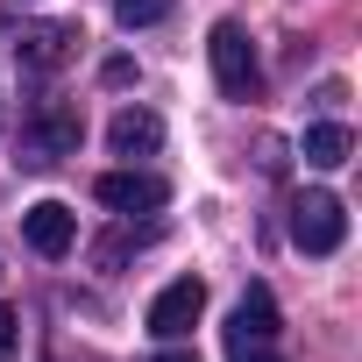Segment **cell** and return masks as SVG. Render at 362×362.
Segmentation results:
<instances>
[{"mask_svg": "<svg viewBox=\"0 0 362 362\" xmlns=\"http://www.w3.org/2000/svg\"><path fill=\"white\" fill-rule=\"evenodd\" d=\"M78 114L64 107V100H43L29 121H22V163L29 170H50V163H64V156H78Z\"/></svg>", "mask_w": 362, "mask_h": 362, "instance_id": "1", "label": "cell"}, {"mask_svg": "<svg viewBox=\"0 0 362 362\" xmlns=\"http://www.w3.org/2000/svg\"><path fill=\"white\" fill-rule=\"evenodd\" d=\"M206 57H214V78H221L228 100H256L263 93V64H256V43L242 36V22H214Z\"/></svg>", "mask_w": 362, "mask_h": 362, "instance_id": "2", "label": "cell"}, {"mask_svg": "<svg viewBox=\"0 0 362 362\" xmlns=\"http://www.w3.org/2000/svg\"><path fill=\"white\" fill-rule=\"evenodd\" d=\"M277 348V298L263 284L242 291V305L228 313V362H249V355H270Z\"/></svg>", "mask_w": 362, "mask_h": 362, "instance_id": "3", "label": "cell"}, {"mask_svg": "<svg viewBox=\"0 0 362 362\" xmlns=\"http://www.w3.org/2000/svg\"><path fill=\"white\" fill-rule=\"evenodd\" d=\"M291 242H298L305 256H334V249L348 242V206H341L334 192H305V199L291 206Z\"/></svg>", "mask_w": 362, "mask_h": 362, "instance_id": "4", "label": "cell"}, {"mask_svg": "<svg viewBox=\"0 0 362 362\" xmlns=\"http://www.w3.org/2000/svg\"><path fill=\"white\" fill-rule=\"evenodd\" d=\"M199 313H206V284H199V277H177V284L156 291V305H149V334H156V341H185V334L199 327Z\"/></svg>", "mask_w": 362, "mask_h": 362, "instance_id": "5", "label": "cell"}, {"mask_svg": "<svg viewBox=\"0 0 362 362\" xmlns=\"http://www.w3.org/2000/svg\"><path fill=\"white\" fill-rule=\"evenodd\" d=\"M22 235H29V249H36V256H71L78 221H71V206H64V199H36V206L22 214Z\"/></svg>", "mask_w": 362, "mask_h": 362, "instance_id": "6", "label": "cell"}, {"mask_svg": "<svg viewBox=\"0 0 362 362\" xmlns=\"http://www.w3.org/2000/svg\"><path fill=\"white\" fill-rule=\"evenodd\" d=\"M163 199H170V185L149 170H107L100 177V206H114V214H156Z\"/></svg>", "mask_w": 362, "mask_h": 362, "instance_id": "7", "label": "cell"}, {"mask_svg": "<svg viewBox=\"0 0 362 362\" xmlns=\"http://www.w3.org/2000/svg\"><path fill=\"white\" fill-rule=\"evenodd\" d=\"M156 142H163V121H156L149 107H121L114 128H107V149L128 156V163H135V156H156Z\"/></svg>", "mask_w": 362, "mask_h": 362, "instance_id": "8", "label": "cell"}, {"mask_svg": "<svg viewBox=\"0 0 362 362\" xmlns=\"http://www.w3.org/2000/svg\"><path fill=\"white\" fill-rule=\"evenodd\" d=\"M71 43H78V29H64V22H43V29H22V57L36 64V71H50V64H64L71 57Z\"/></svg>", "mask_w": 362, "mask_h": 362, "instance_id": "9", "label": "cell"}, {"mask_svg": "<svg viewBox=\"0 0 362 362\" xmlns=\"http://www.w3.org/2000/svg\"><path fill=\"white\" fill-rule=\"evenodd\" d=\"M348 149H355V135H348L341 121L305 128V163H313V170H341V163H348Z\"/></svg>", "mask_w": 362, "mask_h": 362, "instance_id": "10", "label": "cell"}, {"mask_svg": "<svg viewBox=\"0 0 362 362\" xmlns=\"http://www.w3.org/2000/svg\"><path fill=\"white\" fill-rule=\"evenodd\" d=\"M177 8V0H114V15H121V29H149V22H163Z\"/></svg>", "mask_w": 362, "mask_h": 362, "instance_id": "11", "label": "cell"}, {"mask_svg": "<svg viewBox=\"0 0 362 362\" xmlns=\"http://www.w3.org/2000/svg\"><path fill=\"white\" fill-rule=\"evenodd\" d=\"M8 348H15V313L0 305V355H8Z\"/></svg>", "mask_w": 362, "mask_h": 362, "instance_id": "12", "label": "cell"}, {"mask_svg": "<svg viewBox=\"0 0 362 362\" xmlns=\"http://www.w3.org/2000/svg\"><path fill=\"white\" fill-rule=\"evenodd\" d=\"M156 362H199V355H192V348H170V355H156Z\"/></svg>", "mask_w": 362, "mask_h": 362, "instance_id": "13", "label": "cell"}]
</instances>
